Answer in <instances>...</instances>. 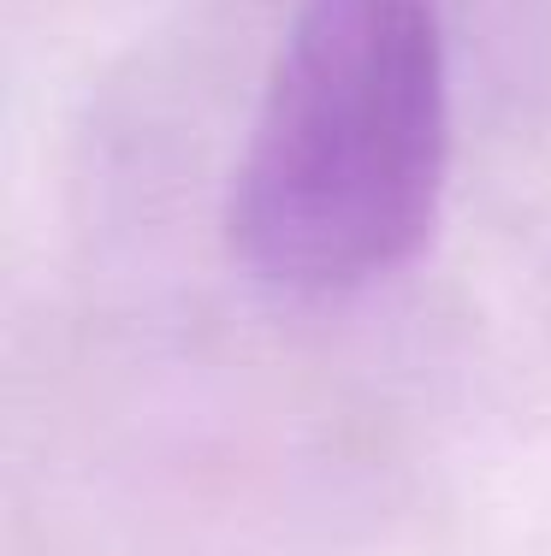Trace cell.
Masks as SVG:
<instances>
[{"mask_svg": "<svg viewBox=\"0 0 551 556\" xmlns=\"http://www.w3.org/2000/svg\"><path fill=\"white\" fill-rule=\"evenodd\" d=\"M451 166L433 0H309L231 178V249L261 285L356 290L427 243Z\"/></svg>", "mask_w": 551, "mask_h": 556, "instance_id": "6da1fadb", "label": "cell"}]
</instances>
